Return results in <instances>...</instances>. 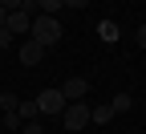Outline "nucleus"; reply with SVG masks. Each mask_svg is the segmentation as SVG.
<instances>
[{
    "mask_svg": "<svg viewBox=\"0 0 146 134\" xmlns=\"http://www.w3.org/2000/svg\"><path fill=\"white\" fill-rule=\"evenodd\" d=\"M21 126H25V134H45V130H41V122H36V118H33V122H21Z\"/></svg>",
    "mask_w": 146,
    "mask_h": 134,
    "instance_id": "obj_15",
    "label": "nucleus"
},
{
    "mask_svg": "<svg viewBox=\"0 0 146 134\" xmlns=\"http://www.w3.org/2000/svg\"><path fill=\"white\" fill-rule=\"evenodd\" d=\"M0 8H4V12H29L33 0H0Z\"/></svg>",
    "mask_w": 146,
    "mask_h": 134,
    "instance_id": "obj_11",
    "label": "nucleus"
},
{
    "mask_svg": "<svg viewBox=\"0 0 146 134\" xmlns=\"http://www.w3.org/2000/svg\"><path fill=\"white\" fill-rule=\"evenodd\" d=\"M110 118H114V110H110V106H94V110H89V122H94V126H106Z\"/></svg>",
    "mask_w": 146,
    "mask_h": 134,
    "instance_id": "obj_8",
    "label": "nucleus"
},
{
    "mask_svg": "<svg viewBox=\"0 0 146 134\" xmlns=\"http://www.w3.org/2000/svg\"><path fill=\"white\" fill-rule=\"evenodd\" d=\"M16 114H21V122H33V118H41V114H36V102H16Z\"/></svg>",
    "mask_w": 146,
    "mask_h": 134,
    "instance_id": "obj_10",
    "label": "nucleus"
},
{
    "mask_svg": "<svg viewBox=\"0 0 146 134\" xmlns=\"http://www.w3.org/2000/svg\"><path fill=\"white\" fill-rule=\"evenodd\" d=\"M29 37H33V41H36V45L49 53V49H57V45H61L65 29H61V21H57V16H45V12H41V16H33V29H29Z\"/></svg>",
    "mask_w": 146,
    "mask_h": 134,
    "instance_id": "obj_1",
    "label": "nucleus"
},
{
    "mask_svg": "<svg viewBox=\"0 0 146 134\" xmlns=\"http://www.w3.org/2000/svg\"><path fill=\"white\" fill-rule=\"evenodd\" d=\"M89 110H94V106H89V102H69L65 110H61V126L73 134V130H85L89 126Z\"/></svg>",
    "mask_w": 146,
    "mask_h": 134,
    "instance_id": "obj_2",
    "label": "nucleus"
},
{
    "mask_svg": "<svg viewBox=\"0 0 146 134\" xmlns=\"http://www.w3.org/2000/svg\"><path fill=\"white\" fill-rule=\"evenodd\" d=\"M4 29H8V37H29V29H33V16H29V12H8Z\"/></svg>",
    "mask_w": 146,
    "mask_h": 134,
    "instance_id": "obj_4",
    "label": "nucleus"
},
{
    "mask_svg": "<svg viewBox=\"0 0 146 134\" xmlns=\"http://www.w3.org/2000/svg\"><path fill=\"white\" fill-rule=\"evenodd\" d=\"M33 4H36V8H41L45 16H57V12L65 8V0H33Z\"/></svg>",
    "mask_w": 146,
    "mask_h": 134,
    "instance_id": "obj_9",
    "label": "nucleus"
},
{
    "mask_svg": "<svg viewBox=\"0 0 146 134\" xmlns=\"http://www.w3.org/2000/svg\"><path fill=\"white\" fill-rule=\"evenodd\" d=\"M4 21H8V12H4V8H0V29H4Z\"/></svg>",
    "mask_w": 146,
    "mask_h": 134,
    "instance_id": "obj_19",
    "label": "nucleus"
},
{
    "mask_svg": "<svg viewBox=\"0 0 146 134\" xmlns=\"http://www.w3.org/2000/svg\"><path fill=\"white\" fill-rule=\"evenodd\" d=\"M12 45V37H8V29H0V49H8Z\"/></svg>",
    "mask_w": 146,
    "mask_h": 134,
    "instance_id": "obj_17",
    "label": "nucleus"
},
{
    "mask_svg": "<svg viewBox=\"0 0 146 134\" xmlns=\"http://www.w3.org/2000/svg\"><path fill=\"white\" fill-rule=\"evenodd\" d=\"M33 102H36V114H61V110L69 106L65 93H61V85H57V89H41Z\"/></svg>",
    "mask_w": 146,
    "mask_h": 134,
    "instance_id": "obj_3",
    "label": "nucleus"
},
{
    "mask_svg": "<svg viewBox=\"0 0 146 134\" xmlns=\"http://www.w3.org/2000/svg\"><path fill=\"white\" fill-rule=\"evenodd\" d=\"M130 106H134V98H130V93H118V98L110 102V110H114V114H126Z\"/></svg>",
    "mask_w": 146,
    "mask_h": 134,
    "instance_id": "obj_12",
    "label": "nucleus"
},
{
    "mask_svg": "<svg viewBox=\"0 0 146 134\" xmlns=\"http://www.w3.org/2000/svg\"><path fill=\"white\" fill-rule=\"evenodd\" d=\"M65 8H89V0H65Z\"/></svg>",
    "mask_w": 146,
    "mask_h": 134,
    "instance_id": "obj_18",
    "label": "nucleus"
},
{
    "mask_svg": "<svg viewBox=\"0 0 146 134\" xmlns=\"http://www.w3.org/2000/svg\"><path fill=\"white\" fill-rule=\"evenodd\" d=\"M4 130H21V114H16V110L4 114Z\"/></svg>",
    "mask_w": 146,
    "mask_h": 134,
    "instance_id": "obj_14",
    "label": "nucleus"
},
{
    "mask_svg": "<svg viewBox=\"0 0 146 134\" xmlns=\"http://www.w3.org/2000/svg\"><path fill=\"white\" fill-rule=\"evenodd\" d=\"M134 41H138V45L146 49V25H138V33H134Z\"/></svg>",
    "mask_w": 146,
    "mask_h": 134,
    "instance_id": "obj_16",
    "label": "nucleus"
},
{
    "mask_svg": "<svg viewBox=\"0 0 146 134\" xmlns=\"http://www.w3.org/2000/svg\"><path fill=\"white\" fill-rule=\"evenodd\" d=\"M41 57H45V49L33 41V37H25V45H21V65H41Z\"/></svg>",
    "mask_w": 146,
    "mask_h": 134,
    "instance_id": "obj_6",
    "label": "nucleus"
},
{
    "mask_svg": "<svg viewBox=\"0 0 146 134\" xmlns=\"http://www.w3.org/2000/svg\"><path fill=\"white\" fill-rule=\"evenodd\" d=\"M98 37H102V41H106V45H114V41H118V37H122V29H118L114 21H102V25H98Z\"/></svg>",
    "mask_w": 146,
    "mask_h": 134,
    "instance_id": "obj_7",
    "label": "nucleus"
},
{
    "mask_svg": "<svg viewBox=\"0 0 146 134\" xmlns=\"http://www.w3.org/2000/svg\"><path fill=\"white\" fill-rule=\"evenodd\" d=\"M61 93H65V102H85V93H89V81H85V77H69V81L61 85Z\"/></svg>",
    "mask_w": 146,
    "mask_h": 134,
    "instance_id": "obj_5",
    "label": "nucleus"
},
{
    "mask_svg": "<svg viewBox=\"0 0 146 134\" xmlns=\"http://www.w3.org/2000/svg\"><path fill=\"white\" fill-rule=\"evenodd\" d=\"M16 102H21V98H16V93H8V89L0 93V110H4V114H8V110H16Z\"/></svg>",
    "mask_w": 146,
    "mask_h": 134,
    "instance_id": "obj_13",
    "label": "nucleus"
}]
</instances>
